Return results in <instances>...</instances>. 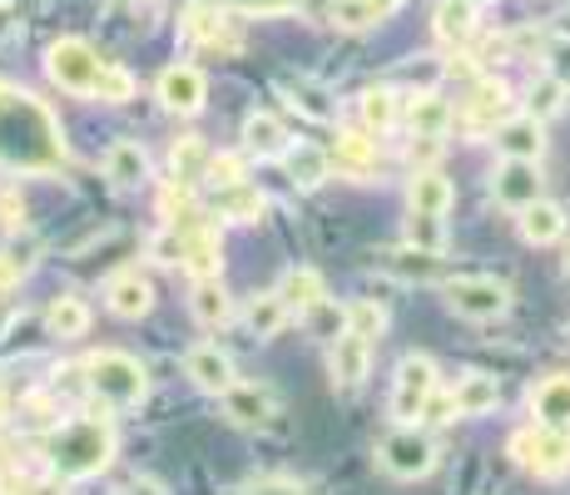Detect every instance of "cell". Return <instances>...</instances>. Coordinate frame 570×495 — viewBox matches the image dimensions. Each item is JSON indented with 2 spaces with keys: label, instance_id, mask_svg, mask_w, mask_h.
Segmentation results:
<instances>
[{
  "label": "cell",
  "instance_id": "obj_7",
  "mask_svg": "<svg viewBox=\"0 0 570 495\" xmlns=\"http://www.w3.org/2000/svg\"><path fill=\"white\" fill-rule=\"evenodd\" d=\"M377 461L387 476L422 481V476H432V466H436V446H432V436H422L416 426H397L392 436H382Z\"/></svg>",
  "mask_w": 570,
  "mask_h": 495
},
{
  "label": "cell",
  "instance_id": "obj_59",
  "mask_svg": "<svg viewBox=\"0 0 570 495\" xmlns=\"http://www.w3.org/2000/svg\"><path fill=\"white\" fill-rule=\"evenodd\" d=\"M10 95H16V90H10V85H6V80H0V105H6V99H10Z\"/></svg>",
  "mask_w": 570,
  "mask_h": 495
},
{
  "label": "cell",
  "instance_id": "obj_45",
  "mask_svg": "<svg viewBox=\"0 0 570 495\" xmlns=\"http://www.w3.org/2000/svg\"><path fill=\"white\" fill-rule=\"evenodd\" d=\"M149 258H159V263H184V228H164V234L149 238Z\"/></svg>",
  "mask_w": 570,
  "mask_h": 495
},
{
  "label": "cell",
  "instance_id": "obj_40",
  "mask_svg": "<svg viewBox=\"0 0 570 495\" xmlns=\"http://www.w3.org/2000/svg\"><path fill=\"white\" fill-rule=\"evenodd\" d=\"M347 333H357V337H382L387 333V307L382 303H372V297H363V303H353L347 307Z\"/></svg>",
  "mask_w": 570,
  "mask_h": 495
},
{
  "label": "cell",
  "instance_id": "obj_4",
  "mask_svg": "<svg viewBox=\"0 0 570 495\" xmlns=\"http://www.w3.org/2000/svg\"><path fill=\"white\" fill-rule=\"evenodd\" d=\"M507 451H511V461H517L521 471H531V476L556 481V476H566V471H570V436H566V426L535 422V426H525V432L511 436Z\"/></svg>",
  "mask_w": 570,
  "mask_h": 495
},
{
  "label": "cell",
  "instance_id": "obj_25",
  "mask_svg": "<svg viewBox=\"0 0 570 495\" xmlns=\"http://www.w3.org/2000/svg\"><path fill=\"white\" fill-rule=\"evenodd\" d=\"M288 317H293V307L283 303V293H258V297H248V307H244V323L258 343L278 337L283 327H288Z\"/></svg>",
  "mask_w": 570,
  "mask_h": 495
},
{
  "label": "cell",
  "instance_id": "obj_24",
  "mask_svg": "<svg viewBox=\"0 0 570 495\" xmlns=\"http://www.w3.org/2000/svg\"><path fill=\"white\" fill-rule=\"evenodd\" d=\"M268 198H263L258 184H228V189H214V214L218 218H234V224H258Z\"/></svg>",
  "mask_w": 570,
  "mask_h": 495
},
{
  "label": "cell",
  "instance_id": "obj_29",
  "mask_svg": "<svg viewBox=\"0 0 570 495\" xmlns=\"http://www.w3.org/2000/svg\"><path fill=\"white\" fill-rule=\"evenodd\" d=\"M105 174L119 184V189H135V184H145L149 179V154H145V145H135V139H119V145L105 154Z\"/></svg>",
  "mask_w": 570,
  "mask_h": 495
},
{
  "label": "cell",
  "instance_id": "obj_15",
  "mask_svg": "<svg viewBox=\"0 0 570 495\" xmlns=\"http://www.w3.org/2000/svg\"><path fill=\"white\" fill-rule=\"evenodd\" d=\"M278 95L288 99L303 119H313V125H333V119H337L333 90H327V85H317V80H308V75H278Z\"/></svg>",
  "mask_w": 570,
  "mask_h": 495
},
{
  "label": "cell",
  "instance_id": "obj_54",
  "mask_svg": "<svg viewBox=\"0 0 570 495\" xmlns=\"http://www.w3.org/2000/svg\"><path fill=\"white\" fill-rule=\"evenodd\" d=\"M125 495H169V491H164L159 481H149V476H135V481L125 486Z\"/></svg>",
  "mask_w": 570,
  "mask_h": 495
},
{
  "label": "cell",
  "instance_id": "obj_62",
  "mask_svg": "<svg viewBox=\"0 0 570 495\" xmlns=\"http://www.w3.org/2000/svg\"><path fill=\"white\" fill-rule=\"evenodd\" d=\"M119 6H129V0H119Z\"/></svg>",
  "mask_w": 570,
  "mask_h": 495
},
{
  "label": "cell",
  "instance_id": "obj_27",
  "mask_svg": "<svg viewBox=\"0 0 570 495\" xmlns=\"http://www.w3.org/2000/svg\"><path fill=\"white\" fill-rule=\"evenodd\" d=\"M531 412L546 426H570V372H556L531 392Z\"/></svg>",
  "mask_w": 570,
  "mask_h": 495
},
{
  "label": "cell",
  "instance_id": "obj_22",
  "mask_svg": "<svg viewBox=\"0 0 570 495\" xmlns=\"http://www.w3.org/2000/svg\"><path fill=\"white\" fill-rule=\"evenodd\" d=\"M561 234H566V208L561 204H551V198H535V204L521 208V238L531 248L556 244Z\"/></svg>",
  "mask_w": 570,
  "mask_h": 495
},
{
  "label": "cell",
  "instance_id": "obj_8",
  "mask_svg": "<svg viewBox=\"0 0 570 495\" xmlns=\"http://www.w3.org/2000/svg\"><path fill=\"white\" fill-rule=\"evenodd\" d=\"M491 198L501 208H521L541 198V159H501L491 174Z\"/></svg>",
  "mask_w": 570,
  "mask_h": 495
},
{
  "label": "cell",
  "instance_id": "obj_32",
  "mask_svg": "<svg viewBox=\"0 0 570 495\" xmlns=\"http://www.w3.org/2000/svg\"><path fill=\"white\" fill-rule=\"evenodd\" d=\"M436 36H442L446 46H466V40L476 36V6H471V0H442V6H436Z\"/></svg>",
  "mask_w": 570,
  "mask_h": 495
},
{
  "label": "cell",
  "instance_id": "obj_3",
  "mask_svg": "<svg viewBox=\"0 0 570 495\" xmlns=\"http://www.w3.org/2000/svg\"><path fill=\"white\" fill-rule=\"evenodd\" d=\"M85 372H90V396H100L105 406H139L149 396L145 362L129 352H95Z\"/></svg>",
  "mask_w": 570,
  "mask_h": 495
},
{
  "label": "cell",
  "instance_id": "obj_43",
  "mask_svg": "<svg viewBox=\"0 0 570 495\" xmlns=\"http://www.w3.org/2000/svg\"><path fill=\"white\" fill-rule=\"evenodd\" d=\"M204 184H214V189H228V184H244V159H238V154H214V159H208Z\"/></svg>",
  "mask_w": 570,
  "mask_h": 495
},
{
  "label": "cell",
  "instance_id": "obj_14",
  "mask_svg": "<svg viewBox=\"0 0 570 495\" xmlns=\"http://www.w3.org/2000/svg\"><path fill=\"white\" fill-rule=\"evenodd\" d=\"M327 154H333V169L343 179L367 184L377 174V139H372V129H337V145Z\"/></svg>",
  "mask_w": 570,
  "mask_h": 495
},
{
  "label": "cell",
  "instance_id": "obj_50",
  "mask_svg": "<svg viewBox=\"0 0 570 495\" xmlns=\"http://www.w3.org/2000/svg\"><path fill=\"white\" fill-rule=\"evenodd\" d=\"M452 396H436L432 392V402H426V412H422V422H432V426H442V422H452Z\"/></svg>",
  "mask_w": 570,
  "mask_h": 495
},
{
  "label": "cell",
  "instance_id": "obj_26",
  "mask_svg": "<svg viewBox=\"0 0 570 495\" xmlns=\"http://www.w3.org/2000/svg\"><path fill=\"white\" fill-rule=\"evenodd\" d=\"M452 184H446V174L442 169H416L412 174V184H407V204H412V214H446L452 208Z\"/></svg>",
  "mask_w": 570,
  "mask_h": 495
},
{
  "label": "cell",
  "instance_id": "obj_47",
  "mask_svg": "<svg viewBox=\"0 0 570 495\" xmlns=\"http://www.w3.org/2000/svg\"><path fill=\"white\" fill-rule=\"evenodd\" d=\"M30 273V258H20L16 248H0V293L20 288V278Z\"/></svg>",
  "mask_w": 570,
  "mask_h": 495
},
{
  "label": "cell",
  "instance_id": "obj_55",
  "mask_svg": "<svg viewBox=\"0 0 570 495\" xmlns=\"http://www.w3.org/2000/svg\"><path fill=\"white\" fill-rule=\"evenodd\" d=\"M10 20H16V10H10V6H6V0H0V40H6V36H10Z\"/></svg>",
  "mask_w": 570,
  "mask_h": 495
},
{
  "label": "cell",
  "instance_id": "obj_36",
  "mask_svg": "<svg viewBox=\"0 0 570 495\" xmlns=\"http://www.w3.org/2000/svg\"><path fill=\"white\" fill-rule=\"evenodd\" d=\"M278 293H283V303H288V307H293V313H298V317H303V313H313V307H317V303H323V297H327L323 278H317L313 268H293L288 278H283V288H278Z\"/></svg>",
  "mask_w": 570,
  "mask_h": 495
},
{
  "label": "cell",
  "instance_id": "obj_21",
  "mask_svg": "<svg viewBox=\"0 0 570 495\" xmlns=\"http://www.w3.org/2000/svg\"><path fill=\"white\" fill-rule=\"evenodd\" d=\"M244 154H254V159H283L288 154V129L268 109H254L244 119Z\"/></svg>",
  "mask_w": 570,
  "mask_h": 495
},
{
  "label": "cell",
  "instance_id": "obj_53",
  "mask_svg": "<svg viewBox=\"0 0 570 495\" xmlns=\"http://www.w3.org/2000/svg\"><path fill=\"white\" fill-rule=\"evenodd\" d=\"M30 491V481L20 476V471H6V476H0V495H26Z\"/></svg>",
  "mask_w": 570,
  "mask_h": 495
},
{
  "label": "cell",
  "instance_id": "obj_9",
  "mask_svg": "<svg viewBox=\"0 0 570 495\" xmlns=\"http://www.w3.org/2000/svg\"><path fill=\"white\" fill-rule=\"evenodd\" d=\"M218 406L234 426H268L278 416V392L258 387V382H234L228 392H218Z\"/></svg>",
  "mask_w": 570,
  "mask_h": 495
},
{
  "label": "cell",
  "instance_id": "obj_44",
  "mask_svg": "<svg viewBox=\"0 0 570 495\" xmlns=\"http://www.w3.org/2000/svg\"><path fill=\"white\" fill-rule=\"evenodd\" d=\"M50 392H55V396H80V392H90V372H85V362H70V367L55 372Z\"/></svg>",
  "mask_w": 570,
  "mask_h": 495
},
{
  "label": "cell",
  "instance_id": "obj_63",
  "mask_svg": "<svg viewBox=\"0 0 570 495\" xmlns=\"http://www.w3.org/2000/svg\"><path fill=\"white\" fill-rule=\"evenodd\" d=\"M566 337H570V327H566Z\"/></svg>",
  "mask_w": 570,
  "mask_h": 495
},
{
  "label": "cell",
  "instance_id": "obj_10",
  "mask_svg": "<svg viewBox=\"0 0 570 495\" xmlns=\"http://www.w3.org/2000/svg\"><path fill=\"white\" fill-rule=\"evenodd\" d=\"M377 268L397 283H446V263L442 253H426L416 244H402V248H382L377 253Z\"/></svg>",
  "mask_w": 570,
  "mask_h": 495
},
{
  "label": "cell",
  "instance_id": "obj_31",
  "mask_svg": "<svg viewBox=\"0 0 570 495\" xmlns=\"http://www.w3.org/2000/svg\"><path fill=\"white\" fill-rule=\"evenodd\" d=\"M46 327H50V337H60V343H75V337L90 333V307H85L80 297H55L46 307Z\"/></svg>",
  "mask_w": 570,
  "mask_h": 495
},
{
  "label": "cell",
  "instance_id": "obj_12",
  "mask_svg": "<svg viewBox=\"0 0 570 495\" xmlns=\"http://www.w3.org/2000/svg\"><path fill=\"white\" fill-rule=\"evenodd\" d=\"M517 115V99L501 80H476V90L466 99V129L471 135H497V125Z\"/></svg>",
  "mask_w": 570,
  "mask_h": 495
},
{
  "label": "cell",
  "instance_id": "obj_35",
  "mask_svg": "<svg viewBox=\"0 0 570 495\" xmlns=\"http://www.w3.org/2000/svg\"><path fill=\"white\" fill-rule=\"evenodd\" d=\"M189 36L204 40V46H214V50H224V55L238 50V36L224 20V10H189Z\"/></svg>",
  "mask_w": 570,
  "mask_h": 495
},
{
  "label": "cell",
  "instance_id": "obj_1",
  "mask_svg": "<svg viewBox=\"0 0 570 495\" xmlns=\"http://www.w3.org/2000/svg\"><path fill=\"white\" fill-rule=\"evenodd\" d=\"M46 70L65 95H85V99H100V105H125V99H135V75L100 60L95 46H85V40H75V36L55 40L46 55Z\"/></svg>",
  "mask_w": 570,
  "mask_h": 495
},
{
  "label": "cell",
  "instance_id": "obj_51",
  "mask_svg": "<svg viewBox=\"0 0 570 495\" xmlns=\"http://www.w3.org/2000/svg\"><path fill=\"white\" fill-rule=\"evenodd\" d=\"M244 495H308L298 486V481H258V486H248Z\"/></svg>",
  "mask_w": 570,
  "mask_h": 495
},
{
  "label": "cell",
  "instance_id": "obj_34",
  "mask_svg": "<svg viewBox=\"0 0 570 495\" xmlns=\"http://www.w3.org/2000/svg\"><path fill=\"white\" fill-rule=\"evenodd\" d=\"M208 159L214 154L204 149V139H174V149H169V169H174V179L179 184H204V174H208Z\"/></svg>",
  "mask_w": 570,
  "mask_h": 495
},
{
  "label": "cell",
  "instance_id": "obj_42",
  "mask_svg": "<svg viewBox=\"0 0 570 495\" xmlns=\"http://www.w3.org/2000/svg\"><path fill=\"white\" fill-rule=\"evenodd\" d=\"M407 244L426 248V253H442V248H446L442 214H412V218H407Z\"/></svg>",
  "mask_w": 570,
  "mask_h": 495
},
{
  "label": "cell",
  "instance_id": "obj_23",
  "mask_svg": "<svg viewBox=\"0 0 570 495\" xmlns=\"http://www.w3.org/2000/svg\"><path fill=\"white\" fill-rule=\"evenodd\" d=\"M452 105H446L436 90H416L407 99V129L412 135H432V139H442L446 129H452Z\"/></svg>",
  "mask_w": 570,
  "mask_h": 495
},
{
  "label": "cell",
  "instance_id": "obj_48",
  "mask_svg": "<svg viewBox=\"0 0 570 495\" xmlns=\"http://www.w3.org/2000/svg\"><path fill=\"white\" fill-rule=\"evenodd\" d=\"M0 224H6V228H26V204H20L16 189L0 194Z\"/></svg>",
  "mask_w": 570,
  "mask_h": 495
},
{
  "label": "cell",
  "instance_id": "obj_16",
  "mask_svg": "<svg viewBox=\"0 0 570 495\" xmlns=\"http://www.w3.org/2000/svg\"><path fill=\"white\" fill-rule=\"evenodd\" d=\"M105 307L115 317H125V323H139V317H149V307H155V288L139 278V268H125L105 283Z\"/></svg>",
  "mask_w": 570,
  "mask_h": 495
},
{
  "label": "cell",
  "instance_id": "obj_39",
  "mask_svg": "<svg viewBox=\"0 0 570 495\" xmlns=\"http://www.w3.org/2000/svg\"><path fill=\"white\" fill-rule=\"evenodd\" d=\"M303 323H308L313 337H327V343H337V337L347 333V307H337L333 297H323L313 313H303Z\"/></svg>",
  "mask_w": 570,
  "mask_h": 495
},
{
  "label": "cell",
  "instance_id": "obj_49",
  "mask_svg": "<svg viewBox=\"0 0 570 495\" xmlns=\"http://www.w3.org/2000/svg\"><path fill=\"white\" fill-rule=\"evenodd\" d=\"M546 60H551V75H561V80L570 85V40L556 36V46L546 50Z\"/></svg>",
  "mask_w": 570,
  "mask_h": 495
},
{
  "label": "cell",
  "instance_id": "obj_30",
  "mask_svg": "<svg viewBox=\"0 0 570 495\" xmlns=\"http://www.w3.org/2000/svg\"><path fill=\"white\" fill-rule=\"evenodd\" d=\"M189 313L199 317L204 327H224L228 317H234V297L224 293V283H218V278H194Z\"/></svg>",
  "mask_w": 570,
  "mask_h": 495
},
{
  "label": "cell",
  "instance_id": "obj_17",
  "mask_svg": "<svg viewBox=\"0 0 570 495\" xmlns=\"http://www.w3.org/2000/svg\"><path fill=\"white\" fill-rule=\"evenodd\" d=\"M327 372H333L337 387H363L367 372H372V343L357 333H343L327 352Z\"/></svg>",
  "mask_w": 570,
  "mask_h": 495
},
{
  "label": "cell",
  "instance_id": "obj_56",
  "mask_svg": "<svg viewBox=\"0 0 570 495\" xmlns=\"http://www.w3.org/2000/svg\"><path fill=\"white\" fill-rule=\"evenodd\" d=\"M556 36H566V40H570V6L561 10V16H556Z\"/></svg>",
  "mask_w": 570,
  "mask_h": 495
},
{
  "label": "cell",
  "instance_id": "obj_5",
  "mask_svg": "<svg viewBox=\"0 0 570 495\" xmlns=\"http://www.w3.org/2000/svg\"><path fill=\"white\" fill-rule=\"evenodd\" d=\"M442 297L446 307H452L456 317H466V323H497V317L511 313V288L501 278H446L442 283Z\"/></svg>",
  "mask_w": 570,
  "mask_h": 495
},
{
  "label": "cell",
  "instance_id": "obj_13",
  "mask_svg": "<svg viewBox=\"0 0 570 495\" xmlns=\"http://www.w3.org/2000/svg\"><path fill=\"white\" fill-rule=\"evenodd\" d=\"M159 105L169 109V115H199L204 99H208V85H204V70H194V65H169V70L159 75Z\"/></svg>",
  "mask_w": 570,
  "mask_h": 495
},
{
  "label": "cell",
  "instance_id": "obj_37",
  "mask_svg": "<svg viewBox=\"0 0 570 495\" xmlns=\"http://www.w3.org/2000/svg\"><path fill=\"white\" fill-rule=\"evenodd\" d=\"M327 20L337 30H372L377 20H387L372 0H327Z\"/></svg>",
  "mask_w": 570,
  "mask_h": 495
},
{
  "label": "cell",
  "instance_id": "obj_61",
  "mask_svg": "<svg viewBox=\"0 0 570 495\" xmlns=\"http://www.w3.org/2000/svg\"><path fill=\"white\" fill-rule=\"evenodd\" d=\"M566 273H570V258H566Z\"/></svg>",
  "mask_w": 570,
  "mask_h": 495
},
{
  "label": "cell",
  "instance_id": "obj_60",
  "mask_svg": "<svg viewBox=\"0 0 570 495\" xmlns=\"http://www.w3.org/2000/svg\"><path fill=\"white\" fill-rule=\"evenodd\" d=\"M471 6H487V0H471Z\"/></svg>",
  "mask_w": 570,
  "mask_h": 495
},
{
  "label": "cell",
  "instance_id": "obj_33",
  "mask_svg": "<svg viewBox=\"0 0 570 495\" xmlns=\"http://www.w3.org/2000/svg\"><path fill=\"white\" fill-rule=\"evenodd\" d=\"M357 109H363V125L372 129V135H387V129L397 125V115H402V95L387 90V85H377V90H363Z\"/></svg>",
  "mask_w": 570,
  "mask_h": 495
},
{
  "label": "cell",
  "instance_id": "obj_58",
  "mask_svg": "<svg viewBox=\"0 0 570 495\" xmlns=\"http://www.w3.org/2000/svg\"><path fill=\"white\" fill-rule=\"evenodd\" d=\"M6 416H10V396L0 392V422H6Z\"/></svg>",
  "mask_w": 570,
  "mask_h": 495
},
{
  "label": "cell",
  "instance_id": "obj_20",
  "mask_svg": "<svg viewBox=\"0 0 570 495\" xmlns=\"http://www.w3.org/2000/svg\"><path fill=\"white\" fill-rule=\"evenodd\" d=\"M501 406V382L487 377V372H466L452 387V412L456 416H487Z\"/></svg>",
  "mask_w": 570,
  "mask_h": 495
},
{
  "label": "cell",
  "instance_id": "obj_11",
  "mask_svg": "<svg viewBox=\"0 0 570 495\" xmlns=\"http://www.w3.org/2000/svg\"><path fill=\"white\" fill-rule=\"evenodd\" d=\"M174 228H184V263H179V268H189L194 278H218V268H224V244H218V228L204 224L199 214L184 218V224H174Z\"/></svg>",
  "mask_w": 570,
  "mask_h": 495
},
{
  "label": "cell",
  "instance_id": "obj_28",
  "mask_svg": "<svg viewBox=\"0 0 570 495\" xmlns=\"http://www.w3.org/2000/svg\"><path fill=\"white\" fill-rule=\"evenodd\" d=\"M283 169H288V179L298 184V189H317V184L333 174V154L317 149V145H288Z\"/></svg>",
  "mask_w": 570,
  "mask_h": 495
},
{
  "label": "cell",
  "instance_id": "obj_2",
  "mask_svg": "<svg viewBox=\"0 0 570 495\" xmlns=\"http://www.w3.org/2000/svg\"><path fill=\"white\" fill-rule=\"evenodd\" d=\"M46 461L55 476L65 481H90L115 461V426L105 416H75L60 422L46 442Z\"/></svg>",
  "mask_w": 570,
  "mask_h": 495
},
{
  "label": "cell",
  "instance_id": "obj_52",
  "mask_svg": "<svg viewBox=\"0 0 570 495\" xmlns=\"http://www.w3.org/2000/svg\"><path fill=\"white\" fill-rule=\"evenodd\" d=\"M26 495H70V491H65V476H46V481H30Z\"/></svg>",
  "mask_w": 570,
  "mask_h": 495
},
{
  "label": "cell",
  "instance_id": "obj_46",
  "mask_svg": "<svg viewBox=\"0 0 570 495\" xmlns=\"http://www.w3.org/2000/svg\"><path fill=\"white\" fill-rule=\"evenodd\" d=\"M436 159H442V139H432V135H412V145H407L412 174H416V169H436Z\"/></svg>",
  "mask_w": 570,
  "mask_h": 495
},
{
  "label": "cell",
  "instance_id": "obj_6",
  "mask_svg": "<svg viewBox=\"0 0 570 495\" xmlns=\"http://www.w3.org/2000/svg\"><path fill=\"white\" fill-rule=\"evenodd\" d=\"M436 392V362L432 357H402L397 362V382H392V422L397 426H416Z\"/></svg>",
  "mask_w": 570,
  "mask_h": 495
},
{
  "label": "cell",
  "instance_id": "obj_18",
  "mask_svg": "<svg viewBox=\"0 0 570 495\" xmlns=\"http://www.w3.org/2000/svg\"><path fill=\"white\" fill-rule=\"evenodd\" d=\"M497 149L501 159H541L546 154V129L535 115H511L507 125H497Z\"/></svg>",
  "mask_w": 570,
  "mask_h": 495
},
{
  "label": "cell",
  "instance_id": "obj_57",
  "mask_svg": "<svg viewBox=\"0 0 570 495\" xmlns=\"http://www.w3.org/2000/svg\"><path fill=\"white\" fill-rule=\"evenodd\" d=\"M372 6H377V10H382V16H392V10H397V6H402V0H372Z\"/></svg>",
  "mask_w": 570,
  "mask_h": 495
},
{
  "label": "cell",
  "instance_id": "obj_41",
  "mask_svg": "<svg viewBox=\"0 0 570 495\" xmlns=\"http://www.w3.org/2000/svg\"><path fill=\"white\" fill-rule=\"evenodd\" d=\"M20 422H26L30 432H55V426H60V396L55 392L26 396V402H20Z\"/></svg>",
  "mask_w": 570,
  "mask_h": 495
},
{
  "label": "cell",
  "instance_id": "obj_19",
  "mask_svg": "<svg viewBox=\"0 0 570 495\" xmlns=\"http://www.w3.org/2000/svg\"><path fill=\"white\" fill-rule=\"evenodd\" d=\"M184 372H189V382L199 392L208 396H218V392H228L234 387V362H228V352H218V347H194L189 357H184Z\"/></svg>",
  "mask_w": 570,
  "mask_h": 495
},
{
  "label": "cell",
  "instance_id": "obj_38",
  "mask_svg": "<svg viewBox=\"0 0 570 495\" xmlns=\"http://www.w3.org/2000/svg\"><path fill=\"white\" fill-rule=\"evenodd\" d=\"M566 95H570V85L561 80V75H546V80L531 85V109H525V115H535L546 125L551 115H561L566 109Z\"/></svg>",
  "mask_w": 570,
  "mask_h": 495
}]
</instances>
